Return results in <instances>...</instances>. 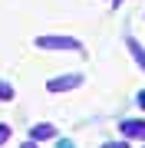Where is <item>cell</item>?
I'll return each instance as SVG.
<instances>
[{"label": "cell", "instance_id": "cell-3", "mask_svg": "<svg viewBox=\"0 0 145 148\" xmlns=\"http://www.w3.org/2000/svg\"><path fill=\"white\" fill-rule=\"evenodd\" d=\"M119 132L125 142H145V119H125L119 122Z\"/></svg>", "mask_w": 145, "mask_h": 148}, {"label": "cell", "instance_id": "cell-9", "mask_svg": "<svg viewBox=\"0 0 145 148\" xmlns=\"http://www.w3.org/2000/svg\"><path fill=\"white\" fill-rule=\"evenodd\" d=\"M135 102H139V109H145V89H139V92H135Z\"/></svg>", "mask_w": 145, "mask_h": 148}, {"label": "cell", "instance_id": "cell-5", "mask_svg": "<svg viewBox=\"0 0 145 148\" xmlns=\"http://www.w3.org/2000/svg\"><path fill=\"white\" fill-rule=\"evenodd\" d=\"M125 46H129V53H132V59H135V63H139V69L145 73V46H142V43L135 40V36H129V40H125Z\"/></svg>", "mask_w": 145, "mask_h": 148}, {"label": "cell", "instance_id": "cell-10", "mask_svg": "<svg viewBox=\"0 0 145 148\" xmlns=\"http://www.w3.org/2000/svg\"><path fill=\"white\" fill-rule=\"evenodd\" d=\"M20 148H36V142H23V145H20Z\"/></svg>", "mask_w": 145, "mask_h": 148}, {"label": "cell", "instance_id": "cell-1", "mask_svg": "<svg viewBox=\"0 0 145 148\" xmlns=\"http://www.w3.org/2000/svg\"><path fill=\"white\" fill-rule=\"evenodd\" d=\"M33 46L46 49V53H82V43L76 36H63V33H40Z\"/></svg>", "mask_w": 145, "mask_h": 148}, {"label": "cell", "instance_id": "cell-6", "mask_svg": "<svg viewBox=\"0 0 145 148\" xmlns=\"http://www.w3.org/2000/svg\"><path fill=\"white\" fill-rule=\"evenodd\" d=\"M13 95H16V92H13V82H7V79H0V102H10Z\"/></svg>", "mask_w": 145, "mask_h": 148}, {"label": "cell", "instance_id": "cell-2", "mask_svg": "<svg viewBox=\"0 0 145 148\" xmlns=\"http://www.w3.org/2000/svg\"><path fill=\"white\" fill-rule=\"evenodd\" d=\"M82 82H86V76H82V73L53 76V79H46V92H49V95H63V92H73V89H79Z\"/></svg>", "mask_w": 145, "mask_h": 148}, {"label": "cell", "instance_id": "cell-11", "mask_svg": "<svg viewBox=\"0 0 145 148\" xmlns=\"http://www.w3.org/2000/svg\"><path fill=\"white\" fill-rule=\"evenodd\" d=\"M112 7H115V10H119V7H122V0H112Z\"/></svg>", "mask_w": 145, "mask_h": 148}, {"label": "cell", "instance_id": "cell-8", "mask_svg": "<svg viewBox=\"0 0 145 148\" xmlns=\"http://www.w3.org/2000/svg\"><path fill=\"white\" fill-rule=\"evenodd\" d=\"M102 148H129V142H125V138H119V142H106Z\"/></svg>", "mask_w": 145, "mask_h": 148}, {"label": "cell", "instance_id": "cell-7", "mask_svg": "<svg viewBox=\"0 0 145 148\" xmlns=\"http://www.w3.org/2000/svg\"><path fill=\"white\" fill-rule=\"evenodd\" d=\"M10 142V125H0V145Z\"/></svg>", "mask_w": 145, "mask_h": 148}, {"label": "cell", "instance_id": "cell-4", "mask_svg": "<svg viewBox=\"0 0 145 148\" xmlns=\"http://www.w3.org/2000/svg\"><path fill=\"white\" fill-rule=\"evenodd\" d=\"M46 138H56V128L49 122H40V125L30 128V142H46Z\"/></svg>", "mask_w": 145, "mask_h": 148}]
</instances>
